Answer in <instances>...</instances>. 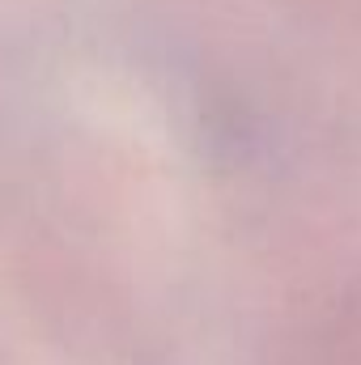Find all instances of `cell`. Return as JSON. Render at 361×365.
<instances>
[]
</instances>
